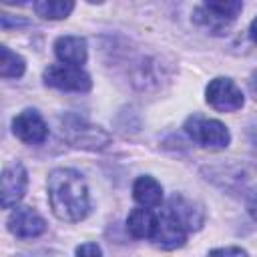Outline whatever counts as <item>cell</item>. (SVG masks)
Wrapping results in <instances>:
<instances>
[{
	"instance_id": "cell-7",
	"label": "cell",
	"mask_w": 257,
	"mask_h": 257,
	"mask_svg": "<svg viewBox=\"0 0 257 257\" xmlns=\"http://www.w3.org/2000/svg\"><path fill=\"white\" fill-rule=\"evenodd\" d=\"M12 131L22 143L28 145H40L48 137V126L40 116V112L34 108H26L18 112L12 120Z\"/></svg>"
},
{
	"instance_id": "cell-2",
	"label": "cell",
	"mask_w": 257,
	"mask_h": 257,
	"mask_svg": "<svg viewBox=\"0 0 257 257\" xmlns=\"http://www.w3.org/2000/svg\"><path fill=\"white\" fill-rule=\"evenodd\" d=\"M185 133L203 149H211V151H221L229 145L231 135L229 128L215 120V118H205L199 114H193L187 118L185 122Z\"/></svg>"
},
{
	"instance_id": "cell-12",
	"label": "cell",
	"mask_w": 257,
	"mask_h": 257,
	"mask_svg": "<svg viewBox=\"0 0 257 257\" xmlns=\"http://www.w3.org/2000/svg\"><path fill=\"white\" fill-rule=\"evenodd\" d=\"M54 54L62 64L80 66L86 62V40L80 36H60L54 42Z\"/></svg>"
},
{
	"instance_id": "cell-8",
	"label": "cell",
	"mask_w": 257,
	"mask_h": 257,
	"mask_svg": "<svg viewBox=\"0 0 257 257\" xmlns=\"http://www.w3.org/2000/svg\"><path fill=\"white\" fill-rule=\"evenodd\" d=\"M187 235H189V231L167 209L163 211L161 217H157V229H155V235H153V241H155L157 247H161L165 251L179 249V247L185 245Z\"/></svg>"
},
{
	"instance_id": "cell-4",
	"label": "cell",
	"mask_w": 257,
	"mask_h": 257,
	"mask_svg": "<svg viewBox=\"0 0 257 257\" xmlns=\"http://www.w3.org/2000/svg\"><path fill=\"white\" fill-rule=\"evenodd\" d=\"M243 10V2L239 0H221V2H205L195 10V20L215 34L223 32L229 22H233Z\"/></svg>"
},
{
	"instance_id": "cell-3",
	"label": "cell",
	"mask_w": 257,
	"mask_h": 257,
	"mask_svg": "<svg viewBox=\"0 0 257 257\" xmlns=\"http://www.w3.org/2000/svg\"><path fill=\"white\" fill-rule=\"evenodd\" d=\"M60 133L72 147L100 149L108 143V135L100 126H94L76 114H64L60 118Z\"/></svg>"
},
{
	"instance_id": "cell-15",
	"label": "cell",
	"mask_w": 257,
	"mask_h": 257,
	"mask_svg": "<svg viewBox=\"0 0 257 257\" xmlns=\"http://www.w3.org/2000/svg\"><path fill=\"white\" fill-rule=\"evenodd\" d=\"M32 6L34 12L44 20H62L74 10V2L70 0H40Z\"/></svg>"
},
{
	"instance_id": "cell-1",
	"label": "cell",
	"mask_w": 257,
	"mask_h": 257,
	"mask_svg": "<svg viewBox=\"0 0 257 257\" xmlns=\"http://www.w3.org/2000/svg\"><path fill=\"white\" fill-rule=\"evenodd\" d=\"M46 187L50 209L60 221L78 223L88 215V189L82 175L74 169H54L48 175Z\"/></svg>"
},
{
	"instance_id": "cell-18",
	"label": "cell",
	"mask_w": 257,
	"mask_h": 257,
	"mask_svg": "<svg viewBox=\"0 0 257 257\" xmlns=\"http://www.w3.org/2000/svg\"><path fill=\"white\" fill-rule=\"evenodd\" d=\"M76 257H102V253L96 243H82L76 247Z\"/></svg>"
},
{
	"instance_id": "cell-17",
	"label": "cell",
	"mask_w": 257,
	"mask_h": 257,
	"mask_svg": "<svg viewBox=\"0 0 257 257\" xmlns=\"http://www.w3.org/2000/svg\"><path fill=\"white\" fill-rule=\"evenodd\" d=\"M209 257H247V253L241 247H221V249H213Z\"/></svg>"
},
{
	"instance_id": "cell-11",
	"label": "cell",
	"mask_w": 257,
	"mask_h": 257,
	"mask_svg": "<svg viewBox=\"0 0 257 257\" xmlns=\"http://www.w3.org/2000/svg\"><path fill=\"white\" fill-rule=\"evenodd\" d=\"M167 211L171 215H175L179 219V223L187 229V231H197L201 229L203 221H205V213L201 209V205L185 199L183 195H173L167 203Z\"/></svg>"
},
{
	"instance_id": "cell-10",
	"label": "cell",
	"mask_w": 257,
	"mask_h": 257,
	"mask_svg": "<svg viewBox=\"0 0 257 257\" xmlns=\"http://www.w3.org/2000/svg\"><path fill=\"white\" fill-rule=\"evenodd\" d=\"M28 173L20 163H12L2 171V207H14L26 193Z\"/></svg>"
},
{
	"instance_id": "cell-16",
	"label": "cell",
	"mask_w": 257,
	"mask_h": 257,
	"mask_svg": "<svg viewBox=\"0 0 257 257\" xmlns=\"http://www.w3.org/2000/svg\"><path fill=\"white\" fill-rule=\"evenodd\" d=\"M24 58L12 52L8 46H0V76L2 78H18L24 74Z\"/></svg>"
},
{
	"instance_id": "cell-14",
	"label": "cell",
	"mask_w": 257,
	"mask_h": 257,
	"mask_svg": "<svg viewBox=\"0 0 257 257\" xmlns=\"http://www.w3.org/2000/svg\"><path fill=\"white\" fill-rule=\"evenodd\" d=\"M133 197L141 207L153 209V207H159L163 201V187L153 177L143 175L133 185Z\"/></svg>"
},
{
	"instance_id": "cell-6",
	"label": "cell",
	"mask_w": 257,
	"mask_h": 257,
	"mask_svg": "<svg viewBox=\"0 0 257 257\" xmlns=\"http://www.w3.org/2000/svg\"><path fill=\"white\" fill-rule=\"evenodd\" d=\"M205 98L219 112H235L245 102L241 88L231 78H225V76H217L207 84Z\"/></svg>"
},
{
	"instance_id": "cell-9",
	"label": "cell",
	"mask_w": 257,
	"mask_h": 257,
	"mask_svg": "<svg viewBox=\"0 0 257 257\" xmlns=\"http://www.w3.org/2000/svg\"><path fill=\"white\" fill-rule=\"evenodd\" d=\"M8 231L20 239H34L46 231V223L34 209L16 207L8 217Z\"/></svg>"
},
{
	"instance_id": "cell-20",
	"label": "cell",
	"mask_w": 257,
	"mask_h": 257,
	"mask_svg": "<svg viewBox=\"0 0 257 257\" xmlns=\"http://www.w3.org/2000/svg\"><path fill=\"white\" fill-rule=\"evenodd\" d=\"M249 36H251V40L257 44V16L253 18V22H251V26H249Z\"/></svg>"
},
{
	"instance_id": "cell-5",
	"label": "cell",
	"mask_w": 257,
	"mask_h": 257,
	"mask_svg": "<svg viewBox=\"0 0 257 257\" xmlns=\"http://www.w3.org/2000/svg\"><path fill=\"white\" fill-rule=\"evenodd\" d=\"M42 78L48 86L64 92H86L92 86L90 76L80 66H68V64H50L44 70Z\"/></svg>"
},
{
	"instance_id": "cell-13",
	"label": "cell",
	"mask_w": 257,
	"mask_h": 257,
	"mask_svg": "<svg viewBox=\"0 0 257 257\" xmlns=\"http://www.w3.org/2000/svg\"><path fill=\"white\" fill-rule=\"evenodd\" d=\"M126 229L135 239H153L157 229V217L151 209H133L126 219Z\"/></svg>"
},
{
	"instance_id": "cell-19",
	"label": "cell",
	"mask_w": 257,
	"mask_h": 257,
	"mask_svg": "<svg viewBox=\"0 0 257 257\" xmlns=\"http://www.w3.org/2000/svg\"><path fill=\"white\" fill-rule=\"evenodd\" d=\"M247 211H249L251 219L257 221V187L251 191V195H249V199H247Z\"/></svg>"
}]
</instances>
